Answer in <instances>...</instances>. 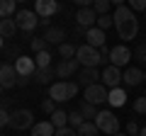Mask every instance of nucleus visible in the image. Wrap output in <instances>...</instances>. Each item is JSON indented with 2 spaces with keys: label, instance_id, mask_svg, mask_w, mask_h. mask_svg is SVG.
Returning <instances> with one entry per match:
<instances>
[{
  "label": "nucleus",
  "instance_id": "nucleus-1",
  "mask_svg": "<svg viewBox=\"0 0 146 136\" xmlns=\"http://www.w3.org/2000/svg\"><path fill=\"white\" fill-rule=\"evenodd\" d=\"M112 22H115L117 34H119L122 42H131V39H136V34H139V20H136V15H134L127 5L115 7Z\"/></svg>",
  "mask_w": 146,
  "mask_h": 136
},
{
  "label": "nucleus",
  "instance_id": "nucleus-2",
  "mask_svg": "<svg viewBox=\"0 0 146 136\" xmlns=\"http://www.w3.org/2000/svg\"><path fill=\"white\" fill-rule=\"evenodd\" d=\"M76 61L83 68H98L100 63H105L102 58H100V51L93 49V46H88V44H83V46L76 49Z\"/></svg>",
  "mask_w": 146,
  "mask_h": 136
},
{
  "label": "nucleus",
  "instance_id": "nucleus-3",
  "mask_svg": "<svg viewBox=\"0 0 146 136\" xmlns=\"http://www.w3.org/2000/svg\"><path fill=\"white\" fill-rule=\"evenodd\" d=\"M95 126H98V131H102V134H110V136L119 134V119H117V117L112 114L110 110L98 112V117H95Z\"/></svg>",
  "mask_w": 146,
  "mask_h": 136
},
{
  "label": "nucleus",
  "instance_id": "nucleus-4",
  "mask_svg": "<svg viewBox=\"0 0 146 136\" xmlns=\"http://www.w3.org/2000/svg\"><path fill=\"white\" fill-rule=\"evenodd\" d=\"M15 131H25V129H32L34 126V112L32 110H15L10 112V124Z\"/></svg>",
  "mask_w": 146,
  "mask_h": 136
},
{
  "label": "nucleus",
  "instance_id": "nucleus-5",
  "mask_svg": "<svg viewBox=\"0 0 146 136\" xmlns=\"http://www.w3.org/2000/svg\"><path fill=\"white\" fill-rule=\"evenodd\" d=\"M15 24H17V29H22V32H34L36 27H39V17L32 10H17L15 12Z\"/></svg>",
  "mask_w": 146,
  "mask_h": 136
},
{
  "label": "nucleus",
  "instance_id": "nucleus-6",
  "mask_svg": "<svg viewBox=\"0 0 146 136\" xmlns=\"http://www.w3.org/2000/svg\"><path fill=\"white\" fill-rule=\"evenodd\" d=\"M83 102H90V105H95V107L105 105V102H107V88H105L102 83L88 85V88H85V97H83Z\"/></svg>",
  "mask_w": 146,
  "mask_h": 136
},
{
  "label": "nucleus",
  "instance_id": "nucleus-7",
  "mask_svg": "<svg viewBox=\"0 0 146 136\" xmlns=\"http://www.w3.org/2000/svg\"><path fill=\"white\" fill-rule=\"evenodd\" d=\"M129 61H131V51L124 46V44H119V46H112V49H110V66L122 68V66H127Z\"/></svg>",
  "mask_w": 146,
  "mask_h": 136
},
{
  "label": "nucleus",
  "instance_id": "nucleus-8",
  "mask_svg": "<svg viewBox=\"0 0 146 136\" xmlns=\"http://www.w3.org/2000/svg\"><path fill=\"white\" fill-rule=\"evenodd\" d=\"M58 10H61V7H58V3H54V0H36L34 3V15L39 17V20H51Z\"/></svg>",
  "mask_w": 146,
  "mask_h": 136
},
{
  "label": "nucleus",
  "instance_id": "nucleus-9",
  "mask_svg": "<svg viewBox=\"0 0 146 136\" xmlns=\"http://www.w3.org/2000/svg\"><path fill=\"white\" fill-rule=\"evenodd\" d=\"M0 85H3V90L17 88V73L12 63H0Z\"/></svg>",
  "mask_w": 146,
  "mask_h": 136
},
{
  "label": "nucleus",
  "instance_id": "nucleus-10",
  "mask_svg": "<svg viewBox=\"0 0 146 136\" xmlns=\"http://www.w3.org/2000/svg\"><path fill=\"white\" fill-rule=\"evenodd\" d=\"M80 71V63L76 61V58H71V61H58L56 66H54V75L56 78H71L73 73H78Z\"/></svg>",
  "mask_w": 146,
  "mask_h": 136
},
{
  "label": "nucleus",
  "instance_id": "nucleus-11",
  "mask_svg": "<svg viewBox=\"0 0 146 136\" xmlns=\"http://www.w3.org/2000/svg\"><path fill=\"white\" fill-rule=\"evenodd\" d=\"M102 85L105 88H110V90H115V88H119V83H122V71L119 68H115V66H107L102 71Z\"/></svg>",
  "mask_w": 146,
  "mask_h": 136
},
{
  "label": "nucleus",
  "instance_id": "nucleus-12",
  "mask_svg": "<svg viewBox=\"0 0 146 136\" xmlns=\"http://www.w3.org/2000/svg\"><path fill=\"white\" fill-rule=\"evenodd\" d=\"M34 71H36L34 58H29V56H20V58L15 61V73L20 75V78H32V75H34Z\"/></svg>",
  "mask_w": 146,
  "mask_h": 136
},
{
  "label": "nucleus",
  "instance_id": "nucleus-13",
  "mask_svg": "<svg viewBox=\"0 0 146 136\" xmlns=\"http://www.w3.org/2000/svg\"><path fill=\"white\" fill-rule=\"evenodd\" d=\"M76 22H78V27H83V29H90V27H95V22H98V15H95L93 7H78Z\"/></svg>",
  "mask_w": 146,
  "mask_h": 136
},
{
  "label": "nucleus",
  "instance_id": "nucleus-14",
  "mask_svg": "<svg viewBox=\"0 0 146 136\" xmlns=\"http://www.w3.org/2000/svg\"><path fill=\"white\" fill-rule=\"evenodd\" d=\"M122 83H124L127 88H136L139 83H144V71L136 68V66H129L124 73H122Z\"/></svg>",
  "mask_w": 146,
  "mask_h": 136
},
{
  "label": "nucleus",
  "instance_id": "nucleus-15",
  "mask_svg": "<svg viewBox=\"0 0 146 136\" xmlns=\"http://www.w3.org/2000/svg\"><path fill=\"white\" fill-rule=\"evenodd\" d=\"M100 78H102V73H100L98 68H80L78 71V85H83V88L95 85Z\"/></svg>",
  "mask_w": 146,
  "mask_h": 136
},
{
  "label": "nucleus",
  "instance_id": "nucleus-16",
  "mask_svg": "<svg viewBox=\"0 0 146 136\" xmlns=\"http://www.w3.org/2000/svg\"><path fill=\"white\" fill-rule=\"evenodd\" d=\"M49 100H54V102H68L66 80H58V83H51V85H49Z\"/></svg>",
  "mask_w": 146,
  "mask_h": 136
},
{
  "label": "nucleus",
  "instance_id": "nucleus-17",
  "mask_svg": "<svg viewBox=\"0 0 146 136\" xmlns=\"http://www.w3.org/2000/svg\"><path fill=\"white\" fill-rule=\"evenodd\" d=\"M42 39L46 44H56V46H61V44L66 42V29H63V27H49V29L44 32Z\"/></svg>",
  "mask_w": 146,
  "mask_h": 136
},
{
  "label": "nucleus",
  "instance_id": "nucleus-18",
  "mask_svg": "<svg viewBox=\"0 0 146 136\" xmlns=\"http://www.w3.org/2000/svg\"><path fill=\"white\" fill-rule=\"evenodd\" d=\"M85 44H88V46H93V49L105 46V32L98 29V27H90V29L85 32Z\"/></svg>",
  "mask_w": 146,
  "mask_h": 136
},
{
  "label": "nucleus",
  "instance_id": "nucleus-19",
  "mask_svg": "<svg viewBox=\"0 0 146 136\" xmlns=\"http://www.w3.org/2000/svg\"><path fill=\"white\" fill-rule=\"evenodd\" d=\"M17 34V24L15 17H7V20H0V37L3 39H12Z\"/></svg>",
  "mask_w": 146,
  "mask_h": 136
},
{
  "label": "nucleus",
  "instance_id": "nucleus-20",
  "mask_svg": "<svg viewBox=\"0 0 146 136\" xmlns=\"http://www.w3.org/2000/svg\"><path fill=\"white\" fill-rule=\"evenodd\" d=\"M107 102L112 107H122L127 102V92L122 88H115V90H107Z\"/></svg>",
  "mask_w": 146,
  "mask_h": 136
},
{
  "label": "nucleus",
  "instance_id": "nucleus-21",
  "mask_svg": "<svg viewBox=\"0 0 146 136\" xmlns=\"http://www.w3.org/2000/svg\"><path fill=\"white\" fill-rule=\"evenodd\" d=\"M51 78H54V68H36V71H34V83L36 85L51 83Z\"/></svg>",
  "mask_w": 146,
  "mask_h": 136
},
{
  "label": "nucleus",
  "instance_id": "nucleus-22",
  "mask_svg": "<svg viewBox=\"0 0 146 136\" xmlns=\"http://www.w3.org/2000/svg\"><path fill=\"white\" fill-rule=\"evenodd\" d=\"M54 126H51V121H39V124H34L32 126V136H54Z\"/></svg>",
  "mask_w": 146,
  "mask_h": 136
},
{
  "label": "nucleus",
  "instance_id": "nucleus-23",
  "mask_svg": "<svg viewBox=\"0 0 146 136\" xmlns=\"http://www.w3.org/2000/svg\"><path fill=\"white\" fill-rule=\"evenodd\" d=\"M51 126L54 129H63V126H68V112H63V110H56L51 114Z\"/></svg>",
  "mask_w": 146,
  "mask_h": 136
},
{
  "label": "nucleus",
  "instance_id": "nucleus-24",
  "mask_svg": "<svg viewBox=\"0 0 146 136\" xmlns=\"http://www.w3.org/2000/svg\"><path fill=\"white\" fill-rule=\"evenodd\" d=\"M78 112L83 114V119H85V121H95V117H98V107L90 105V102H80Z\"/></svg>",
  "mask_w": 146,
  "mask_h": 136
},
{
  "label": "nucleus",
  "instance_id": "nucleus-25",
  "mask_svg": "<svg viewBox=\"0 0 146 136\" xmlns=\"http://www.w3.org/2000/svg\"><path fill=\"white\" fill-rule=\"evenodd\" d=\"M76 44H71V42H63L61 46H58V56H61V61H71L73 56H76Z\"/></svg>",
  "mask_w": 146,
  "mask_h": 136
},
{
  "label": "nucleus",
  "instance_id": "nucleus-26",
  "mask_svg": "<svg viewBox=\"0 0 146 136\" xmlns=\"http://www.w3.org/2000/svg\"><path fill=\"white\" fill-rule=\"evenodd\" d=\"M15 17V0H0V20Z\"/></svg>",
  "mask_w": 146,
  "mask_h": 136
},
{
  "label": "nucleus",
  "instance_id": "nucleus-27",
  "mask_svg": "<svg viewBox=\"0 0 146 136\" xmlns=\"http://www.w3.org/2000/svg\"><path fill=\"white\" fill-rule=\"evenodd\" d=\"M51 53L49 51H39V53H34V66L36 68H51Z\"/></svg>",
  "mask_w": 146,
  "mask_h": 136
},
{
  "label": "nucleus",
  "instance_id": "nucleus-28",
  "mask_svg": "<svg viewBox=\"0 0 146 136\" xmlns=\"http://www.w3.org/2000/svg\"><path fill=\"white\" fill-rule=\"evenodd\" d=\"M83 114H80V112L78 110H73V112H68V126H71V129H76V131H78L80 129V126H83Z\"/></svg>",
  "mask_w": 146,
  "mask_h": 136
},
{
  "label": "nucleus",
  "instance_id": "nucleus-29",
  "mask_svg": "<svg viewBox=\"0 0 146 136\" xmlns=\"http://www.w3.org/2000/svg\"><path fill=\"white\" fill-rule=\"evenodd\" d=\"M98 126H95V121H83V126L78 129V136H98Z\"/></svg>",
  "mask_w": 146,
  "mask_h": 136
},
{
  "label": "nucleus",
  "instance_id": "nucleus-30",
  "mask_svg": "<svg viewBox=\"0 0 146 136\" xmlns=\"http://www.w3.org/2000/svg\"><path fill=\"white\" fill-rule=\"evenodd\" d=\"M3 51H5V56H7V58H15V61L22 56V49H20V44H10V46H5Z\"/></svg>",
  "mask_w": 146,
  "mask_h": 136
},
{
  "label": "nucleus",
  "instance_id": "nucleus-31",
  "mask_svg": "<svg viewBox=\"0 0 146 136\" xmlns=\"http://www.w3.org/2000/svg\"><path fill=\"white\" fill-rule=\"evenodd\" d=\"M93 10H95V15H107V10H110V3L107 0H95L93 3Z\"/></svg>",
  "mask_w": 146,
  "mask_h": 136
},
{
  "label": "nucleus",
  "instance_id": "nucleus-32",
  "mask_svg": "<svg viewBox=\"0 0 146 136\" xmlns=\"http://www.w3.org/2000/svg\"><path fill=\"white\" fill-rule=\"evenodd\" d=\"M95 27H98V29H110V27H112V17H110V15H100L98 17V22H95Z\"/></svg>",
  "mask_w": 146,
  "mask_h": 136
},
{
  "label": "nucleus",
  "instance_id": "nucleus-33",
  "mask_svg": "<svg viewBox=\"0 0 146 136\" xmlns=\"http://www.w3.org/2000/svg\"><path fill=\"white\" fill-rule=\"evenodd\" d=\"M56 110H58V107H56V102H54V100H49V97H46V100L42 102V112H46L49 117H51V114H54Z\"/></svg>",
  "mask_w": 146,
  "mask_h": 136
},
{
  "label": "nucleus",
  "instance_id": "nucleus-34",
  "mask_svg": "<svg viewBox=\"0 0 146 136\" xmlns=\"http://www.w3.org/2000/svg\"><path fill=\"white\" fill-rule=\"evenodd\" d=\"M32 49H34V53H39V51H49V44L44 42V39H32Z\"/></svg>",
  "mask_w": 146,
  "mask_h": 136
},
{
  "label": "nucleus",
  "instance_id": "nucleus-35",
  "mask_svg": "<svg viewBox=\"0 0 146 136\" xmlns=\"http://www.w3.org/2000/svg\"><path fill=\"white\" fill-rule=\"evenodd\" d=\"M134 110L139 112V114H146V95H144V97H136V100H134Z\"/></svg>",
  "mask_w": 146,
  "mask_h": 136
},
{
  "label": "nucleus",
  "instance_id": "nucleus-36",
  "mask_svg": "<svg viewBox=\"0 0 146 136\" xmlns=\"http://www.w3.org/2000/svg\"><path fill=\"white\" fill-rule=\"evenodd\" d=\"M66 88H68V100H73L78 95V83L76 80H66Z\"/></svg>",
  "mask_w": 146,
  "mask_h": 136
},
{
  "label": "nucleus",
  "instance_id": "nucleus-37",
  "mask_svg": "<svg viewBox=\"0 0 146 136\" xmlns=\"http://www.w3.org/2000/svg\"><path fill=\"white\" fill-rule=\"evenodd\" d=\"M54 136H78V131L71 129V126H63V129H56V131H54Z\"/></svg>",
  "mask_w": 146,
  "mask_h": 136
},
{
  "label": "nucleus",
  "instance_id": "nucleus-38",
  "mask_svg": "<svg viewBox=\"0 0 146 136\" xmlns=\"http://www.w3.org/2000/svg\"><path fill=\"white\" fill-rule=\"evenodd\" d=\"M129 10H131V12H141V10H146V0H131Z\"/></svg>",
  "mask_w": 146,
  "mask_h": 136
},
{
  "label": "nucleus",
  "instance_id": "nucleus-39",
  "mask_svg": "<svg viewBox=\"0 0 146 136\" xmlns=\"http://www.w3.org/2000/svg\"><path fill=\"white\" fill-rule=\"evenodd\" d=\"M134 56L139 58V61H146V42H144V44H139V46H136Z\"/></svg>",
  "mask_w": 146,
  "mask_h": 136
},
{
  "label": "nucleus",
  "instance_id": "nucleus-40",
  "mask_svg": "<svg viewBox=\"0 0 146 136\" xmlns=\"http://www.w3.org/2000/svg\"><path fill=\"white\" fill-rule=\"evenodd\" d=\"M7 124H10V112H7V110H0V129L7 126Z\"/></svg>",
  "mask_w": 146,
  "mask_h": 136
},
{
  "label": "nucleus",
  "instance_id": "nucleus-41",
  "mask_svg": "<svg viewBox=\"0 0 146 136\" xmlns=\"http://www.w3.org/2000/svg\"><path fill=\"white\" fill-rule=\"evenodd\" d=\"M139 134V126H136V121H129L127 124V136H136Z\"/></svg>",
  "mask_w": 146,
  "mask_h": 136
},
{
  "label": "nucleus",
  "instance_id": "nucleus-42",
  "mask_svg": "<svg viewBox=\"0 0 146 136\" xmlns=\"http://www.w3.org/2000/svg\"><path fill=\"white\" fill-rule=\"evenodd\" d=\"M39 27H42V29H44V32H46V29H49V27H51V20H39Z\"/></svg>",
  "mask_w": 146,
  "mask_h": 136
},
{
  "label": "nucleus",
  "instance_id": "nucleus-43",
  "mask_svg": "<svg viewBox=\"0 0 146 136\" xmlns=\"http://www.w3.org/2000/svg\"><path fill=\"white\" fill-rule=\"evenodd\" d=\"M27 83H29V78H20V75H17V88H25Z\"/></svg>",
  "mask_w": 146,
  "mask_h": 136
},
{
  "label": "nucleus",
  "instance_id": "nucleus-44",
  "mask_svg": "<svg viewBox=\"0 0 146 136\" xmlns=\"http://www.w3.org/2000/svg\"><path fill=\"white\" fill-rule=\"evenodd\" d=\"M139 136H146V126H141V129H139Z\"/></svg>",
  "mask_w": 146,
  "mask_h": 136
},
{
  "label": "nucleus",
  "instance_id": "nucleus-45",
  "mask_svg": "<svg viewBox=\"0 0 146 136\" xmlns=\"http://www.w3.org/2000/svg\"><path fill=\"white\" fill-rule=\"evenodd\" d=\"M3 49H5V39L0 37V51H3Z\"/></svg>",
  "mask_w": 146,
  "mask_h": 136
},
{
  "label": "nucleus",
  "instance_id": "nucleus-46",
  "mask_svg": "<svg viewBox=\"0 0 146 136\" xmlns=\"http://www.w3.org/2000/svg\"><path fill=\"white\" fill-rule=\"evenodd\" d=\"M115 136H127V134H115Z\"/></svg>",
  "mask_w": 146,
  "mask_h": 136
},
{
  "label": "nucleus",
  "instance_id": "nucleus-47",
  "mask_svg": "<svg viewBox=\"0 0 146 136\" xmlns=\"http://www.w3.org/2000/svg\"><path fill=\"white\" fill-rule=\"evenodd\" d=\"M0 95H3V85H0Z\"/></svg>",
  "mask_w": 146,
  "mask_h": 136
},
{
  "label": "nucleus",
  "instance_id": "nucleus-48",
  "mask_svg": "<svg viewBox=\"0 0 146 136\" xmlns=\"http://www.w3.org/2000/svg\"><path fill=\"white\" fill-rule=\"evenodd\" d=\"M136 136H139V134H136Z\"/></svg>",
  "mask_w": 146,
  "mask_h": 136
}]
</instances>
